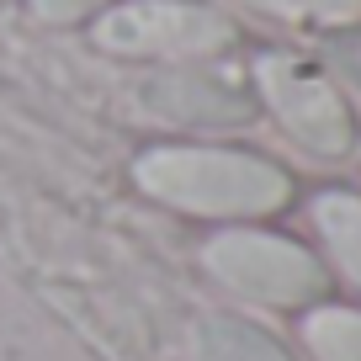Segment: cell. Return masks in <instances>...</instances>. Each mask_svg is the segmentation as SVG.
I'll return each instance as SVG.
<instances>
[{"instance_id": "9c48e42d", "label": "cell", "mask_w": 361, "mask_h": 361, "mask_svg": "<svg viewBox=\"0 0 361 361\" xmlns=\"http://www.w3.org/2000/svg\"><path fill=\"white\" fill-rule=\"evenodd\" d=\"M250 6H260V11H271V16H282V22L329 27V32L361 22V0H250Z\"/></svg>"}, {"instance_id": "277c9868", "label": "cell", "mask_w": 361, "mask_h": 361, "mask_svg": "<svg viewBox=\"0 0 361 361\" xmlns=\"http://www.w3.org/2000/svg\"><path fill=\"white\" fill-rule=\"evenodd\" d=\"M255 102L266 106L282 133L298 149L319 159H345L356 149V112L335 90V80L324 69H314L308 59L293 54H266L255 59Z\"/></svg>"}, {"instance_id": "5b68a950", "label": "cell", "mask_w": 361, "mask_h": 361, "mask_svg": "<svg viewBox=\"0 0 361 361\" xmlns=\"http://www.w3.org/2000/svg\"><path fill=\"white\" fill-rule=\"evenodd\" d=\"M144 106L165 123H197V128H228L255 112V90L213 75L197 64H170L144 85Z\"/></svg>"}, {"instance_id": "6da1fadb", "label": "cell", "mask_w": 361, "mask_h": 361, "mask_svg": "<svg viewBox=\"0 0 361 361\" xmlns=\"http://www.w3.org/2000/svg\"><path fill=\"white\" fill-rule=\"evenodd\" d=\"M133 186L149 202L207 224H260L298 197L287 165L228 144H149L133 159Z\"/></svg>"}, {"instance_id": "7a4b0ae2", "label": "cell", "mask_w": 361, "mask_h": 361, "mask_svg": "<svg viewBox=\"0 0 361 361\" xmlns=\"http://www.w3.org/2000/svg\"><path fill=\"white\" fill-rule=\"evenodd\" d=\"M202 271L245 303L303 314L329 298V266L303 239L266 224H224L202 245Z\"/></svg>"}, {"instance_id": "52a82bcc", "label": "cell", "mask_w": 361, "mask_h": 361, "mask_svg": "<svg viewBox=\"0 0 361 361\" xmlns=\"http://www.w3.org/2000/svg\"><path fill=\"white\" fill-rule=\"evenodd\" d=\"M197 361H293V350L271 329L250 324L239 314H202L192 329Z\"/></svg>"}, {"instance_id": "8992f818", "label": "cell", "mask_w": 361, "mask_h": 361, "mask_svg": "<svg viewBox=\"0 0 361 361\" xmlns=\"http://www.w3.org/2000/svg\"><path fill=\"white\" fill-rule=\"evenodd\" d=\"M308 218H314V234L324 245L329 266L361 293V197L329 186V192H319L308 202Z\"/></svg>"}, {"instance_id": "ba28073f", "label": "cell", "mask_w": 361, "mask_h": 361, "mask_svg": "<svg viewBox=\"0 0 361 361\" xmlns=\"http://www.w3.org/2000/svg\"><path fill=\"white\" fill-rule=\"evenodd\" d=\"M308 356L314 361H361V308L356 303H314L298 319Z\"/></svg>"}, {"instance_id": "30bf717a", "label": "cell", "mask_w": 361, "mask_h": 361, "mask_svg": "<svg viewBox=\"0 0 361 361\" xmlns=\"http://www.w3.org/2000/svg\"><path fill=\"white\" fill-rule=\"evenodd\" d=\"M112 0H32V16L48 27H80V22H96Z\"/></svg>"}, {"instance_id": "3957f363", "label": "cell", "mask_w": 361, "mask_h": 361, "mask_svg": "<svg viewBox=\"0 0 361 361\" xmlns=\"http://www.w3.org/2000/svg\"><path fill=\"white\" fill-rule=\"evenodd\" d=\"M96 48L112 59H154V64H197L234 48L239 27L197 0H112L90 22Z\"/></svg>"}, {"instance_id": "8fae6325", "label": "cell", "mask_w": 361, "mask_h": 361, "mask_svg": "<svg viewBox=\"0 0 361 361\" xmlns=\"http://www.w3.org/2000/svg\"><path fill=\"white\" fill-rule=\"evenodd\" d=\"M335 64H340V69H345V75L361 85V32H345V37L335 43Z\"/></svg>"}]
</instances>
